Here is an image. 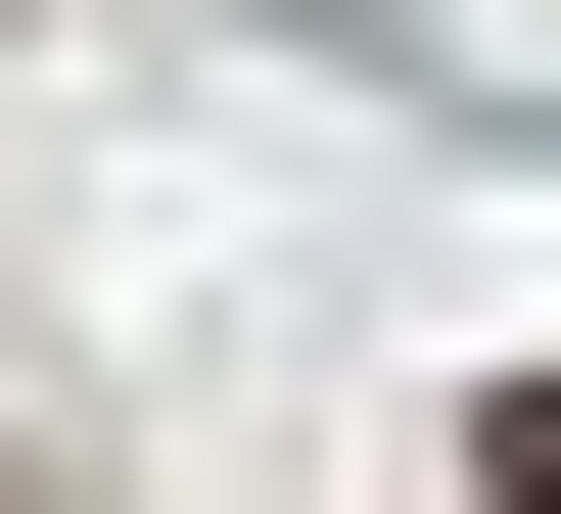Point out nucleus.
<instances>
[{
    "label": "nucleus",
    "instance_id": "f257e3e1",
    "mask_svg": "<svg viewBox=\"0 0 561 514\" xmlns=\"http://www.w3.org/2000/svg\"><path fill=\"white\" fill-rule=\"evenodd\" d=\"M468 514H561V375H515V421H468Z\"/></svg>",
    "mask_w": 561,
    "mask_h": 514
}]
</instances>
